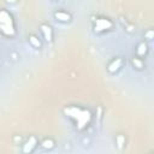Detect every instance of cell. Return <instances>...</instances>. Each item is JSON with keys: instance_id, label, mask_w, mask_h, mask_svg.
I'll use <instances>...</instances> for the list:
<instances>
[{"instance_id": "8fae6325", "label": "cell", "mask_w": 154, "mask_h": 154, "mask_svg": "<svg viewBox=\"0 0 154 154\" xmlns=\"http://www.w3.org/2000/svg\"><path fill=\"white\" fill-rule=\"evenodd\" d=\"M28 42H29V45H30L32 48H36V49L41 48V46H42L41 40H40L38 36L35 35V34H30V35L28 36Z\"/></svg>"}, {"instance_id": "5b68a950", "label": "cell", "mask_w": 154, "mask_h": 154, "mask_svg": "<svg viewBox=\"0 0 154 154\" xmlns=\"http://www.w3.org/2000/svg\"><path fill=\"white\" fill-rule=\"evenodd\" d=\"M40 32H41V35L46 42L51 43L54 40V30L48 23H42L40 25Z\"/></svg>"}, {"instance_id": "9a60e30c", "label": "cell", "mask_w": 154, "mask_h": 154, "mask_svg": "<svg viewBox=\"0 0 154 154\" xmlns=\"http://www.w3.org/2000/svg\"><path fill=\"white\" fill-rule=\"evenodd\" d=\"M52 1H55V0H52Z\"/></svg>"}, {"instance_id": "277c9868", "label": "cell", "mask_w": 154, "mask_h": 154, "mask_svg": "<svg viewBox=\"0 0 154 154\" xmlns=\"http://www.w3.org/2000/svg\"><path fill=\"white\" fill-rule=\"evenodd\" d=\"M123 66H124V59L120 58V57H116V58H113L112 60L108 61L106 69H107L108 73L114 75V73L119 72V71L123 69Z\"/></svg>"}, {"instance_id": "9c48e42d", "label": "cell", "mask_w": 154, "mask_h": 154, "mask_svg": "<svg viewBox=\"0 0 154 154\" xmlns=\"http://www.w3.org/2000/svg\"><path fill=\"white\" fill-rule=\"evenodd\" d=\"M131 65L134 66V69H136V70L141 71V70H143V69H144L146 63H144V59H143V58H140V57L135 55V57L131 59Z\"/></svg>"}, {"instance_id": "8992f818", "label": "cell", "mask_w": 154, "mask_h": 154, "mask_svg": "<svg viewBox=\"0 0 154 154\" xmlns=\"http://www.w3.org/2000/svg\"><path fill=\"white\" fill-rule=\"evenodd\" d=\"M53 17L55 20L60 22V23H70L72 20V16L70 12L65 11V10H58L53 13Z\"/></svg>"}, {"instance_id": "4fadbf2b", "label": "cell", "mask_w": 154, "mask_h": 154, "mask_svg": "<svg viewBox=\"0 0 154 154\" xmlns=\"http://www.w3.org/2000/svg\"><path fill=\"white\" fill-rule=\"evenodd\" d=\"M144 38L147 41H152L154 40V29H147L144 31Z\"/></svg>"}, {"instance_id": "5bb4252c", "label": "cell", "mask_w": 154, "mask_h": 154, "mask_svg": "<svg viewBox=\"0 0 154 154\" xmlns=\"http://www.w3.org/2000/svg\"><path fill=\"white\" fill-rule=\"evenodd\" d=\"M6 2H8V4H16L17 0H6Z\"/></svg>"}, {"instance_id": "3957f363", "label": "cell", "mask_w": 154, "mask_h": 154, "mask_svg": "<svg viewBox=\"0 0 154 154\" xmlns=\"http://www.w3.org/2000/svg\"><path fill=\"white\" fill-rule=\"evenodd\" d=\"M114 26V23L107 17H96L93 22V29L96 34H103L111 31Z\"/></svg>"}, {"instance_id": "30bf717a", "label": "cell", "mask_w": 154, "mask_h": 154, "mask_svg": "<svg viewBox=\"0 0 154 154\" xmlns=\"http://www.w3.org/2000/svg\"><path fill=\"white\" fill-rule=\"evenodd\" d=\"M40 146L46 149V150H52L54 147H55V141L52 138V137H45L41 142H40Z\"/></svg>"}, {"instance_id": "ba28073f", "label": "cell", "mask_w": 154, "mask_h": 154, "mask_svg": "<svg viewBox=\"0 0 154 154\" xmlns=\"http://www.w3.org/2000/svg\"><path fill=\"white\" fill-rule=\"evenodd\" d=\"M135 53H136V55L137 57H140V58H146V55L148 54V45H147V42H144V41H141V42H138V45L136 46V49H135Z\"/></svg>"}, {"instance_id": "7c38bea8", "label": "cell", "mask_w": 154, "mask_h": 154, "mask_svg": "<svg viewBox=\"0 0 154 154\" xmlns=\"http://www.w3.org/2000/svg\"><path fill=\"white\" fill-rule=\"evenodd\" d=\"M125 143H126V140H125V136H124V135L119 134V135L116 136V144H117L118 149L122 150V149L125 147Z\"/></svg>"}, {"instance_id": "6da1fadb", "label": "cell", "mask_w": 154, "mask_h": 154, "mask_svg": "<svg viewBox=\"0 0 154 154\" xmlns=\"http://www.w3.org/2000/svg\"><path fill=\"white\" fill-rule=\"evenodd\" d=\"M64 113L73 122L75 126L78 130L85 129L91 120L90 112L87 108H82L79 106H67L64 108Z\"/></svg>"}, {"instance_id": "52a82bcc", "label": "cell", "mask_w": 154, "mask_h": 154, "mask_svg": "<svg viewBox=\"0 0 154 154\" xmlns=\"http://www.w3.org/2000/svg\"><path fill=\"white\" fill-rule=\"evenodd\" d=\"M38 144V141L35 136H30L24 143H23V147H22V152L23 153H31L35 150V148L37 147Z\"/></svg>"}, {"instance_id": "7a4b0ae2", "label": "cell", "mask_w": 154, "mask_h": 154, "mask_svg": "<svg viewBox=\"0 0 154 154\" xmlns=\"http://www.w3.org/2000/svg\"><path fill=\"white\" fill-rule=\"evenodd\" d=\"M0 29L2 36L13 37L16 35V22L13 16L5 8L0 12Z\"/></svg>"}]
</instances>
